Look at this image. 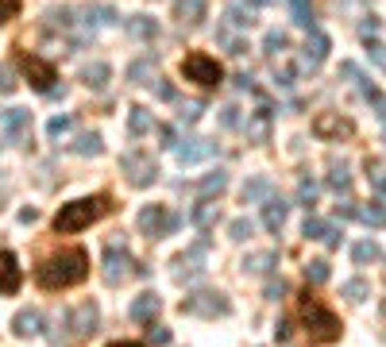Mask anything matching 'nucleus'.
Listing matches in <instances>:
<instances>
[{"instance_id": "nucleus-1", "label": "nucleus", "mask_w": 386, "mask_h": 347, "mask_svg": "<svg viewBox=\"0 0 386 347\" xmlns=\"http://www.w3.org/2000/svg\"><path fill=\"white\" fill-rule=\"evenodd\" d=\"M85 274H89V255H85L82 247H70V251H62V255L47 259V263L35 270V278H39L43 289H66V286L85 282Z\"/></svg>"}, {"instance_id": "nucleus-2", "label": "nucleus", "mask_w": 386, "mask_h": 347, "mask_svg": "<svg viewBox=\"0 0 386 347\" xmlns=\"http://www.w3.org/2000/svg\"><path fill=\"white\" fill-rule=\"evenodd\" d=\"M298 316H302L305 339H309L313 347L340 339V321H336V313H332V309H325L317 298H309V289H305L302 301H298Z\"/></svg>"}, {"instance_id": "nucleus-3", "label": "nucleus", "mask_w": 386, "mask_h": 347, "mask_svg": "<svg viewBox=\"0 0 386 347\" xmlns=\"http://www.w3.org/2000/svg\"><path fill=\"white\" fill-rule=\"evenodd\" d=\"M109 213H112V197H105V193L70 201V205H62V213L54 216V231H59V236H70V231L89 228L93 220H101V216H109Z\"/></svg>"}, {"instance_id": "nucleus-4", "label": "nucleus", "mask_w": 386, "mask_h": 347, "mask_svg": "<svg viewBox=\"0 0 386 347\" xmlns=\"http://www.w3.org/2000/svg\"><path fill=\"white\" fill-rule=\"evenodd\" d=\"M97 321H101L97 305H93V301H82L77 309H70V313H62L59 321H54V328H62V332H51V344L54 347L77 344V339H85V336L97 332Z\"/></svg>"}, {"instance_id": "nucleus-5", "label": "nucleus", "mask_w": 386, "mask_h": 347, "mask_svg": "<svg viewBox=\"0 0 386 347\" xmlns=\"http://www.w3.org/2000/svg\"><path fill=\"white\" fill-rule=\"evenodd\" d=\"M182 77L193 82V85H201V89H217V85L224 82V70H220V62L213 54L193 50V54L182 58Z\"/></svg>"}, {"instance_id": "nucleus-6", "label": "nucleus", "mask_w": 386, "mask_h": 347, "mask_svg": "<svg viewBox=\"0 0 386 347\" xmlns=\"http://www.w3.org/2000/svg\"><path fill=\"white\" fill-rule=\"evenodd\" d=\"M182 313L190 316H228L232 313V301L220 293V289H197V293H190V298H182Z\"/></svg>"}, {"instance_id": "nucleus-7", "label": "nucleus", "mask_w": 386, "mask_h": 347, "mask_svg": "<svg viewBox=\"0 0 386 347\" xmlns=\"http://www.w3.org/2000/svg\"><path fill=\"white\" fill-rule=\"evenodd\" d=\"M120 170H124V178L135 190H147V185H155V178H159V162H155V155H147V151H128V155L120 158Z\"/></svg>"}, {"instance_id": "nucleus-8", "label": "nucleus", "mask_w": 386, "mask_h": 347, "mask_svg": "<svg viewBox=\"0 0 386 347\" xmlns=\"http://www.w3.org/2000/svg\"><path fill=\"white\" fill-rule=\"evenodd\" d=\"M182 224V216L170 213L167 205H147L139 213V231L143 236H151V240H162V236H170V231Z\"/></svg>"}, {"instance_id": "nucleus-9", "label": "nucleus", "mask_w": 386, "mask_h": 347, "mask_svg": "<svg viewBox=\"0 0 386 347\" xmlns=\"http://www.w3.org/2000/svg\"><path fill=\"white\" fill-rule=\"evenodd\" d=\"M135 274H147V270H143V266H135V259L128 255L124 247H116V243H112V247L105 251V282H109V286H120V282L135 278Z\"/></svg>"}, {"instance_id": "nucleus-10", "label": "nucleus", "mask_w": 386, "mask_h": 347, "mask_svg": "<svg viewBox=\"0 0 386 347\" xmlns=\"http://www.w3.org/2000/svg\"><path fill=\"white\" fill-rule=\"evenodd\" d=\"M205 255H209V240H197L185 255H178V270H174V278L178 282H193V278H201L205 274Z\"/></svg>"}, {"instance_id": "nucleus-11", "label": "nucleus", "mask_w": 386, "mask_h": 347, "mask_svg": "<svg viewBox=\"0 0 386 347\" xmlns=\"http://www.w3.org/2000/svg\"><path fill=\"white\" fill-rule=\"evenodd\" d=\"M20 70H24L27 82H31L39 93H51V89H54V82H59L54 66H51V62H43L39 54H24V58H20Z\"/></svg>"}, {"instance_id": "nucleus-12", "label": "nucleus", "mask_w": 386, "mask_h": 347, "mask_svg": "<svg viewBox=\"0 0 386 347\" xmlns=\"http://www.w3.org/2000/svg\"><path fill=\"white\" fill-rule=\"evenodd\" d=\"M352 132H355V124L340 112H317V120H313V135L317 139H348Z\"/></svg>"}, {"instance_id": "nucleus-13", "label": "nucleus", "mask_w": 386, "mask_h": 347, "mask_svg": "<svg viewBox=\"0 0 386 347\" xmlns=\"http://www.w3.org/2000/svg\"><path fill=\"white\" fill-rule=\"evenodd\" d=\"M0 124H4V135H8L16 147H24L27 135H31V112H24V108H8V112L0 116Z\"/></svg>"}, {"instance_id": "nucleus-14", "label": "nucleus", "mask_w": 386, "mask_h": 347, "mask_svg": "<svg viewBox=\"0 0 386 347\" xmlns=\"http://www.w3.org/2000/svg\"><path fill=\"white\" fill-rule=\"evenodd\" d=\"M174 155H178L182 166H190V162H201V158L217 155V143H209V139H178Z\"/></svg>"}, {"instance_id": "nucleus-15", "label": "nucleus", "mask_w": 386, "mask_h": 347, "mask_svg": "<svg viewBox=\"0 0 386 347\" xmlns=\"http://www.w3.org/2000/svg\"><path fill=\"white\" fill-rule=\"evenodd\" d=\"M128 82L132 85H155L159 82V62H155V54L135 58L132 66H128Z\"/></svg>"}, {"instance_id": "nucleus-16", "label": "nucleus", "mask_w": 386, "mask_h": 347, "mask_svg": "<svg viewBox=\"0 0 386 347\" xmlns=\"http://www.w3.org/2000/svg\"><path fill=\"white\" fill-rule=\"evenodd\" d=\"M12 332H16L20 339H31L43 332V313L39 309H20L16 316H12Z\"/></svg>"}, {"instance_id": "nucleus-17", "label": "nucleus", "mask_w": 386, "mask_h": 347, "mask_svg": "<svg viewBox=\"0 0 386 347\" xmlns=\"http://www.w3.org/2000/svg\"><path fill=\"white\" fill-rule=\"evenodd\" d=\"M205 12H209V0H178L174 4V16L182 27H197L205 20Z\"/></svg>"}, {"instance_id": "nucleus-18", "label": "nucleus", "mask_w": 386, "mask_h": 347, "mask_svg": "<svg viewBox=\"0 0 386 347\" xmlns=\"http://www.w3.org/2000/svg\"><path fill=\"white\" fill-rule=\"evenodd\" d=\"M20 263H16V255L12 251H0V293H16L20 289Z\"/></svg>"}, {"instance_id": "nucleus-19", "label": "nucleus", "mask_w": 386, "mask_h": 347, "mask_svg": "<svg viewBox=\"0 0 386 347\" xmlns=\"http://www.w3.org/2000/svg\"><path fill=\"white\" fill-rule=\"evenodd\" d=\"M286 216H290V205H286L282 197H275V193H270V197L263 201V224H267V231H282Z\"/></svg>"}, {"instance_id": "nucleus-20", "label": "nucleus", "mask_w": 386, "mask_h": 347, "mask_svg": "<svg viewBox=\"0 0 386 347\" xmlns=\"http://www.w3.org/2000/svg\"><path fill=\"white\" fill-rule=\"evenodd\" d=\"M159 309H162V301L155 298V293H139V298L132 301V309H128V313H132V321H139V324H151L155 316H159Z\"/></svg>"}, {"instance_id": "nucleus-21", "label": "nucleus", "mask_w": 386, "mask_h": 347, "mask_svg": "<svg viewBox=\"0 0 386 347\" xmlns=\"http://www.w3.org/2000/svg\"><path fill=\"white\" fill-rule=\"evenodd\" d=\"M325 58H328V39L321 31H313L309 39H305V47H302V62L313 70V66H321Z\"/></svg>"}, {"instance_id": "nucleus-22", "label": "nucleus", "mask_w": 386, "mask_h": 347, "mask_svg": "<svg viewBox=\"0 0 386 347\" xmlns=\"http://www.w3.org/2000/svg\"><path fill=\"white\" fill-rule=\"evenodd\" d=\"M270 193H275V185H270V178H252V182L240 190V201L244 205H259V201H267Z\"/></svg>"}, {"instance_id": "nucleus-23", "label": "nucleus", "mask_w": 386, "mask_h": 347, "mask_svg": "<svg viewBox=\"0 0 386 347\" xmlns=\"http://www.w3.org/2000/svg\"><path fill=\"white\" fill-rule=\"evenodd\" d=\"M275 266H278V251H255V255L244 259L247 274H275Z\"/></svg>"}, {"instance_id": "nucleus-24", "label": "nucleus", "mask_w": 386, "mask_h": 347, "mask_svg": "<svg viewBox=\"0 0 386 347\" xmlns=\"http://www.w3.org/2000/svg\"><path fill=\"white\" fill-rule=\"evenodd\" d=\"M190 220L193 224H197V228H201V231H209L213 228V224H217L220 220V208L217 205H213V201H197V205H193V213H190Z\"/></svg>"}, {"instance_id": "nucleus-25", "label": "nucleus", "mask_w": 386, "mask_h": 347, "mask_svg": "<svg viewBox=\"0 0 386 347\" xmlns=\"http://www.w3.org/2000/svg\"><path fill=\"white\" fill-rule=\"evenodd\" d=\"M109 77H112L109 62H89V66H82V82L89 85V89H105Z\"/></svg>"}, {"instance_id": "nucleus-26", "label": "nucleus", "mask_w": 386, "mask_h": 347, "mask_svg": "<svg viewBox=\"0 0 386 347\" xmlns=\"http://www.w3.org/2000/svg\"><path fill=\"white\" fill-rule=\"evenodd\" d=\"M224 190H228V174H224V170H213V174H205V178H201V185H197V193H201L205 201L220 197Z\"/></svg>"}, {"instance_id": "nucleus-27", "label": "nucleus", "mask_w": 386, "mask_h": 347, "mask_svg": "<svg viewBox=\"0 0 386 347\" xmlns=\"http://www.w3.org/2000/svg\"><path fill=\"white\" fill-rule=\"evenodd\" d=\"M70 151H74V155H85V158H89V155H101L105 143H101V135H97V132H82L74 143H70Z\"/></svg>"}, {"instance_id": "nucleus-28", "label": "nucleus", "mask_w": 386, "mask_h": 347, "mask_svg": "<svg viewBox=\"0 0 386 347\" xmlns=\"http://www.w3.org/2000/svg\"><path fill=\"white\" fill-rule=\"evenodd\" d=\"M151 124H155V120H151V112H147V108H143V105H135L132 112H128V132H132L135 139L151 132Z\"/></svg>"}, {"instance_id": "nucleus-29", "label": "nucleus", "mask_w": 386, "mask_h": 347, "mask_svg": "<svg viewBox=\"0 0 386 347\" xmlns=\"http://www.w3.org/2000/svg\"><path fill=\"white\" fill-rule=\"evenodd\" d=\"M128 31H132L135 39H155V35H159V24H155L151 16H132L128 20Z\"/></svg>"}, {"instance_id": "nucleus-30", "label": "nucleus", "mask_w": 386, "mask_h": 347, "mask_svg": "<svg viewBox=\"0 0 386 347\" xmlns=\"http://www.w3.org/2000/svg\"><path fill=\"white\" fill-rule=\"evenodd\" d=\"M267 132H270V112H267V108H259V112L247 120V135L263 143V139H267Z\"/></svg>"}, {"instance_id": "nucleus-31", "label": "nucleus", "mask_w": 386, "mask_h": 347, "mask_svg": "<svg viewBox=\"0 0 386 347\" xmlns=\"http://www.w3.org/2000/svg\"><path fill=\"white\" fill-rule=\"evenodd\" d=\"M378 255H383V251H378V243H375V240H363V243H355V247H352V259H355L360 266L378 263Z\"/></svg>"}, {"instance_id": "nucleus-32", "label": "nucleus", "mask_w": 386, "mask_h": 347, "mask_svg": "<svg viewBox=\"0 0 386 347\" xmlns=\"http://www.w3.org/2000/svg\"><path fill=\"white\" fill-rule=\"evenodd\" d=\"M360 220L371 224V228H383V224H386V205H383V201H371V205H363V208H360Z\"/></svg>"}, {"instance_id": "nucleus-33", "label": "nucleus", "mask_w": 386, "mask_h": 347, "mask_svg": "<svg viewBox=\"0 0 386 347\" xmlns=\"http://www.w3.org/2000/svg\"><path fill=\"white\" fill-rule=\"evenodd\" d=\"M201 116H205V100H182L178 105V120L182 124H197Z\"/></svg>"}, {"instance_id": "nucleus-34", "label": "nucleus", "mask_w": 386, "mask_h": 347, "mask_svg": "<svg viewBox=\"0 0 386 347\" xmlns=\"http://www.w3.org/2000/svg\"><path fill=\"white\" fill-rule=\"evenodd\" d=\"M328 185H332L336 193H348L352 190V174H348L344 162H332V174H328Z\"/></svg>"}, {"instance_id": "nucleus-35", "label": "nucleus", "mask_w": 386, "mask_h": 347, "mask_svg": "<svg viewBox=\"0 0 386 347\" xmlns=\"http://www.w3.org/2000/svg\"><path fill=\"white\" fill-rule=\"evenodd\" d=\"M290 12H294L298 27H313V4L309 0H290Z\"/></svg>"}, {"instance_id": "nucleus-36", "label": "nucleus", "mask_w": 386, "mask_h": 347, "mask_svg": "<svg viewBox=\"0 0 386 347\" xmlns=\"http://www.w3.org/2000/svg\"><path fill=\"white\" fill-rule=\"evenodd\" d=\"M286 47H290V35H286V31H278V27H275V31H267V39H263V50H267V54H282Z\"/></svg>"}, {"instance_id": "nucleus-37", "label": "nucleus", "mask_w": 386, "mask_h": 347, "mask_svg": "<svg viewBox=\"0 0 386 347\" xmlns=\"http://www.w3.org/2000/svg\"><path fill=\"white\" fill-rule=\"evenodd\" d=\"M252 220H247V216H236L232 224H228V236H232L236 243H244V240H252Z\"/></svg>"}, {"instance_id": "nucleus-38", "label": "nucleus", "mask_w": 386, "mask_h": 347, "mask_svg": "<svg viewBox=\"0 0 386 347\" xmlns=\"http://www.w3.org/2000/svg\"><path fill=\"white\" fill-rule=\"evenodd\" d=\"M47 27H62V31H70V27H74V12L70 8H51L47 12Z\"/></svg>"}, {"instance_id": "nucleus-39", "label": "nucleus", "mask_w": 386, "mask_h": 347, "mask_svg": "<svg viewBox=\"0 0 386 347\" xmlns=\"http://www.w3.org/2000/svg\"><path fill=\"white\" fill-rule=\"evenodd\" d=\"M305 278H309L313 286L328 282V263H325V259H313V263H305Z\"/></svg>"}, {"instance_id": "nucleus-40", "label": "nucleus", "mask_w": 386, "mask_h": 347, "mask_svg": "<svg viewBox=\"0 0 386 347\" xmlns=\"http://www.w3.org/2000/svg\"><path fill=\"white\" fill-rule=\"evenodd\" d=\"M325 231H328L325 220H317V216H305V224H302V236H305V240H325Z\"/></svg>"}, {"instance_id": "nucleus-41", "label": "nucleus", "mask_w": 386, "mask_h": 347, "mask_svg": "<svg viewBox=\"0 0 386 347\" xmlns=\"http://www.w3.org/2000/svg\"><path fill=\"white\" fill-rule=\"evenodd\" d=\"M344 298L352 301V305H360V301H367V282H363V278H352V282H348V286H344Z\"/></svg>"}, {"instance_id": "nucleus-42", "label": "nucleus", "mask_w": 386, "mask_h": 347, "mask_svg": "<svg viewBox=\"0 0 386 347\" xmlns=\"http://www.w3.org/2000/svg\"><path fill=\"white\" fill-rule=\"evenodd\" d=\"M298 205H305V208H313V205H317V185H313L309 178H305V182L298 185Z\"/></svg>"}, {"instance_id": "nucleus-43", "label": "nucleus", "mask_w": 386, "mask_h": 347, "mask_svg": "<svg viewBox=\"0 0 386 347\" xmlns=\"http://www.w3.org/2000/svg\"><path fill=\"white\" fill-rule=\"evenodd\" d=\"M97 20L101 27H109V24H116V12L112 8H105V4H97V8H89V24Z\"/></svg>"}, {"instance_id": "nucleus-44", "label": "nucleus", "mask_w": 386, "mask_h": 347, "mask_svg": "<svg viewBox=\"0 0 386 347\" xmlns=\"http://www.w3.org/2000/svg\"><path fill=\"white\" fill-rule=\"evenodd\" d=\"M224 20H228L232 27H252V12H244V8H228Z\"/></svg>"}, {"instance_id": "nucleus-45", "label": "nucleus", "mask_w": 386, "mask_h": 347, "mask_svg": "<svg viewBox=\"0 0 386 347\" xmlns=\"http://www.w3.org/2000/svg\"><path fill=\"white\" fill-rule=\"evenodd\" d=\"M62 132H70V116H51V124H47V135L59 139Z\"/></svg>"}, {"instance_id": "nucleus-46", "label": "nucleus", "mask_w": 386, "mask_h": 347, "mask_svg": "<svg viewBox=\"0 0 386 347\" xmlns=\"http://www.w3.org/2000/svg\"><path fill=\"white\" fill-rule=\"evenodd\" d=\"M16 16H20V0H0V24H8Z\"/></svg>"}, {"instance_id": "nucleus-47", "label": "nucleus", "mask_w": 386, "mask_h": 347, "mask_svg": "<svg viewBox=\"0 0 386 347\" xmlns=\"http://www.w3.org/2000/svg\"><path fill=\"white\" fill-rule=\"evenodd\" d=\"M220 124H224V128H236V124H240V108H236V105L220 108Z\"/></svg>"}, {"instance_id": "nucleus-48", "label": "nucleus", "mask_w": 386, "mask_h": 347, "mask_svg": "<svg viewBox=\"0 0 386 347\" xmlns=\"http://www.w3.org/2000/svg\"><path fill=\"white\" fill-rule=\"evenodd\" d=\"M336 216H340V220H352V216H360V208H355V201H340V205H336Z\"/></svg>"}, {"instance_id": "nucleus-49", "label": "nucleus", "mask_w": 386, "mask_h": 347, "mask_svg": "<svg viewBox=\"0 0 386 347\" xmlns=\"http://www.w3.org/2000/svg\"><path fill=\"white\" fill-rule=\"evenodd\" d=\"M340 240H344V231L328 224V231H325V240H321V243H325V247H340Z\"/></svg>"}, {"instance_id": "nucleus-50", "label": "nucleus", "mask_w": 386, "mask_h": 347, "mask_svg": "<svg viewBox=\"0 0 386 347\" xmlns=\"http://www.w3.org/2000/svg\"><path fill=\"white\" fill-rule=\"evenodd\" d=\"M282 293H286V282H282V278H278V282L270 278V282H267V298H270V301H278Z\"/></svg>"}, {"instance_id": "nucleus-51", "label": "nucleus", "mask_w": 386, "mask_h": 347, "mask_svg": "<svg viewBox=\"0 0 386 347\" xmlns=\"http://www.w3.org/2000/svg\"><path fill=\"white\" fill-rule=\"evenodd\" d=\"M155 93H159L162 100H174V85H170L167 77H159V82H155Z\"/></svg>"}, {"instance_id": "nucleus-52", "label": "nucleus", "mask_w": 386, "mask_h": 347, "mask_svg": "<svg viewBox=\"0 0 386 347\" xmlns=\"http://www.w3.org/2000/svg\"><path fill=\"white\" fill-rule=\"evenodd\" d=\"M12 89H16V82H12V70L0 66V93H12Z\"/></svg>"}, {"instance_id": "nucleus-53", "label": "nucleus", "mask_w": 386, "mask_h": 347, "mask_svg": "<svg viewBox=\"0 0 386 347\" xmlns=\"http://www.w3.org/2000/svg\"><path fill=\"white\" fill-rule=\"evenodd\" d=\"M147 339H151V344H170V328H151V332H147Z\"/></svg>"}, {"instance_id": "nucleus-54", "label": "nucleus", "mask_w": 386, "mask_h": 347, "mask_svg": "<svg viewBox=\"0 0 386 347\" xmlns=\"http://www.w3.org/2000/svg\"><path fill=\"white\" fill-rule=\"evenodd\" d=\"M159 139H162V147H178V132H174V128H159Z\"/></svg>"}, {"instance_id": "nucleus-55", "label": "nucleus", "mask_w": 386, "mask_h": 347, "mask_svg": "<svg viewBox=\"0 0 386 347\" xmlns=\"http://www.w3.org/2000/svg\"><path fill=\"white\" fill-rule=\"evenodd\" d=\"M371 58H375V62H378V66H386V47H378V43H371Z\"/></svg>"}, {"instance_id": "nucleus-56", "label": "nucleus", "mask_w": 386, "mask_h": 347, "mask_svg": "<svg viewBox=\"0 0 386 347\" xmlns=\"http://www.w3.org/2000/svg\"><path fill=\"white\" fill-rule=\"evenodd\" d=\"M275 336H278V344H286V339H290V324H286V321H278Z\"/></svg>"}, {"instance_id": "nucleus-57", "label": "nucleus", "mask_w": 386, "mask_h": 347, "mask_svg": "<svg viewBox=\"0 0 386 347\" xmlns=\"http://www.w3.org/2000/svg\"><path fill=\"white\" fill-rule=\"evenodd\" d=\"M375 31H378V20H375V16H367V24H363V39H371Z\"/></svg>"}, {"instance_id": "nucleus-58", "label": "nucleus", "mask_w": 386, "mask_h": 347, "mask_svg": "<svg viewBox=\"0 0 386 347\" xmlns=\"http://www.w3.org/2000/svg\"><path fill=\"white\" fill-rule=\"evenodd\" d=\"M375 190L383 193V205H386V170H383V174H375Z\"/></svg>"}, {"instance_id": "nucleus-59", "label": "nucleus", "mask_w": 386, "mask_h": 347, "mask_svg": "<svg viewBox=\"0 0 386 347\" xmlns=\"http://www.w3.org/2000/svg\"><path fill=\"white\" fill-rule=\"evenodd\" d=\"M109 347H139V344H132V339H120V344H109Z\"/></svg>"}, {"instance_id": "nucleus-60", "label": "nucleus", "mask_w": 386, "mask_h": 347, "mask_svg": "<svg viewBox=\"0 0 386 347\" xmlns=\"http://www.w3.org/2000/svg\"><path fill=\"white\" fill-rule=\"evenodd\" d=\"M378 116H383V124H386V100H378Z\"/></svg>"}, {"instance_id": "nucleus-61", "label": "nucleus", "mask_w": 386, "mask_h": 347, "mask_svg": "<svg viewBox=\"0 0 386 347\" xmlns=\"http://www.w3.org/2000/svg\"><path fill=\"white\" fill-rule=\"evenodd\" d=\"M247 4H259V8H263V4H275V0H247Z\"/></svg>"}]
</instances>
